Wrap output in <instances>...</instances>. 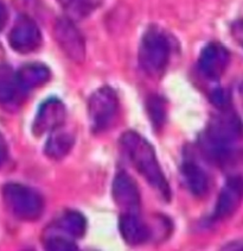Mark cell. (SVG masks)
I'll return each instance as SVG.
<instances>
[{"label":"cell","instance_id":"6da1fadb","mask_svg":"<svg viewBox=\"0 0 243 251\" xmlns=\"http://www.w3.org/2000/svg\"><path fill=\"white\" fill-rule=\"evenodd\" d=\"M243 124L230 107L221 110L211 119L200 137V147L209 160L221 167H228L241 157Z\"/></svg>","mask_w":243,"mask_h":251},{"label":"cell","instance_id":"7a4b0ae2","mask_svg":"<svg viewBox=\"0 0 243 251\" xmlns=\"http://www.w3.org/2000/svg\"><path fill=\"white\" fill-rule=\"evenodd\" d=\"M121 147L130 162L142 175V177L160 194L165 200L171 198L170 183L167 182L160 164L158 162L155 148L135 131H127L121 136Z\"/></svg>","mask_w":243,"mask_h":251},{"label":"cell","instance_id":"3957f363","mask_svg":"<svg viewBox=\"0 0 243 251\" xmlns=\"http://www.w3.org/2000/svg\"><path fill=\"white\" fill-rule=\"evenodd\" d=\"M171 44L164 32L151 27L145 32L139 48V63L145 73L158 77L169 66Z\"/></svg>","mask_w":243,"mask_h":251},{"label":"cell","instance_id":"277c9868","mask_svg":"<svg viewBox=\"0 0 243 251\" xmlns=\"http://www.w3.org/2000/svg\"><path fill=\"white\" fill-rule=\"evenodd\" d=\"M2 195L7 208L18 219L35 222L43 214V198L31 187L22 183H7L2 189Z\"/></svg>","mask_w":243,"mask_h":251},{"label":"cell","instance_id":"5b68a950","mask_svg":"<svg viewBox=\"0 0 243 251\" xmlns=\"http://www.w3.org/2000/svg\"><path fill=\"white\" fill-rule=\"evenodd\" d=\"M119 98L110 87H101L91 94L88 101V117L91 129L102 132L113 125L119 113Z\"/></svg>","mask_w":243,"mask_h":251},{"label":"cell","instance_id":"8992f818","mask_svg":"<svg viewBox=\"0 0 243 251\" xmlns=\"http://www.w3.org/2000/svg\"><path fill=\"white\" fill-rule=\"evenodd\" d=\"M8 42L11 48L19 54H29L35 51L42 44L40 27L30 17H18L8 35Z\"/></svg>","mask_w":243,"mask_h":251},{"label":"cell","instance_id":"52a82bcc","mask_svg":"<svg viewBox=\"0 0 243 251\" xmlns=\"http://www.w3.org/2000/svg\"><path fill=\"white\" fill-rule=\"evenodd\" d=\"M243 201V176L233 175L221 189L212 219L222 222L233 217Z\"/></svg>","mask_w":243,"mask_h":251},{"label":"cell","instance_id":"ba28073f","mask_svg":"<svg viewBox=\"0 0 243 251\" xmlns=\"http://www.w3.org/2000/svg\"><path fill=\"white\" fill-rule=\"evenodd\" d=\"M230 63V52L223 44L209 43L200 52L198 58V68L199 72L208 80L217 81L227 72Z\"/></svg>","mask_w":243,"mask_h":251},{"label":"cell","instance_id":"9c48e42d","mask_svg":"<svg viewBox=\"0 0 243 251\" xmlns=\"http://www.w3.org/2000/svg\"><path fill=\"white\" fill-rule=\"evenodd\" d=\"M55 37L66 56L79 63L85 60V38L71 21L60 19L55 26Z\"/></svg>","mask_w":243,"mask_h":251},{"label":"cell","instance_id":"30bf717a","mask_svg":"<svg viewBox=\"0 0 243 251\" xmlns=\"http://www.w3.org/2000/svg\"><path fill=\"white\" fill-rule=\"evenodd\" d=\"M66 119V106L60 99L50 98L38 108L32 125L33 135L41 137L44 133L60 129Z\"/></svg>","mask_w":243,"mask_h":251},{"label":"cell","instance_id":"8fae6325","mask_svg":"<svg viewBox=\"0 0 243 251\" xmlns=\"http://www.w3.org/2000/svg\"><path fill=\"white\" fill-rule=\"evenodd\" d=\"M111 195L114 201L124 211V213H136L140 208V192L135 181L127 173H119L114 178Z\"/></svg>","mask_w":243,"mask_h":251},{"label":"cell","instance_id":"7c38bea8","mask_svg":"<svg viewBox=\"0 0 243 251\" xmlns=\"http://www.w3.org/2000/svg\"><path fill=\"white\" fill-rule=\"evenodd\" d=\"M51 72L42 63H27L16 73L17 83L21 91H30L45 85L50 80Z\"/></svg>","mask_w":243,"mask_h":251},{"label":"cell","instance_id":"4fadbf2b","mask_svg":"<svg viewBox=\"0 0 243 251\" xmlns=\"http://www.w3.org/2000/svg\"><path fill=\"white\" fill-rule=\"evenodd\" d=\"M120 233L130 245L145 243L150 237V231L136 213H122L119 222Z\"/></svg>","mask_w":243,"mask_h":251},{"label":"cell","instance_id":"5bb4252c","mask_svg":"<svg viewBox=\"0 0 243 251\" xmlns=\"http://www.w3.org/2000/svg\"><path fill=\"white\" fill-rule=\"evenodd\" d=\"M184 181L192 194L204 197L209 191V176L206 172L192 158H185L181 166Z\"/></svg>","mask_w":243,"mask_h":251},{"label":"cell","instance_id":"9a60e30c","mask_svg":"<svg viewBox=\"0 0 243 251\" xmlns=\"http://www.w3.org/2000/svg\"><path fill=\"white\" fill-rule=\"evenodd\" d=\"M56 227L70 238H81L87 230V220L77 211H66L56 222Z\"/></svg>","mask_w":243,"mask_h":251},{"label":"cell","instance_id":"2e32d148","mask_svg":"<svg viewBox=\"0 0 243 251\" xmlns=\"http://www.w3.org/2000/svg\"><path fill=\"white\" fill-rule=\"evenodd\" d=\"M74 146V137L68 132H63L60 129L52 131L51 136L46 141L44 152L52 160H61L66 157Z\"/></svg>","mask_w":243,"mask_h":251},{"label":"cell","instance_id":"e0dca14e","mask_svg":"<svg viewBox=\"0 0 243 251\" xmlns=\"http://www.w3.org/2000/svg\"><path fill=\"white\" fill-rule=\"evenodd\" d=\"M19 91L15 72L10 67L0 65V104L15 100Z\"/></svg>","mask_w":243,"mask_h":251},{"label":"cell","instance_id":"ac0fdd59","mask_svg":"<svg viewBox=\"0 0 243 251\" xmlns=\"http://www.w3.org/2000/svg\"><path fill=\"white\" fill-rule=\"evenodd\" d=\"M45 248L47 250H56V251H72L77 250L76 244L74 243L72 238L63 235H52L49 236L45 241Z\"/></svg>","mask_w":243,"mask_h":251},{"label":"cell","instance_id":"d6986e66","mask_svg":"<svg viewBox=\"0 0 243 251\" xmlns=\"http://www.w3.org/2000/svg\"><path fill=\"white\" fill-rule=\"evenodd\" d=\"M149 114L153 124L160 126L165 119V107L160 98L155 97L149 100Z\"/></svg>","mask_w":243,"mask_h":251},{"label":"cell","instance_id":"ffe728a7","mask_svg":"<svg viewBox=\"0 0 243 251\" xmlns=\"http://www.w3.org/2000/svg\"><path fill=\"white\" fill-rule=\"evenodd\" d=\"M211 102L216 106L219 110H225L230 107V94L225 89H216L211 94Z\"/></svg>","mask_w":243,"mask_h":251},{"label":"cell","instance_id":"44dd1931","mask_svg":"<svg viewBox=\"0 0 243 251\" xmlns=\"http://www.w3.org/2000/svg\"><path fill=\"white\" fill-rule=\"evenodd\" d=\"M61 5L64 7L69 8V10L77 12L81 11V13L83 15V8L87 7V0H57Z\"/></svg>","mask_w":243,"mask_h":251},{"label":"cell","instance_id":"7402d4cb","mask_svg":"<svg viewBox=\"0 0 243 251\" xmlns=\"http://www.w3.org/2000/svg\"><path fill=\"white\" fill-rule=\"evenodd\" d=\"M7 158V144L4 136L0 133V167L5 163Z\"/></svg>","mask_w":243,"mask_h":251},{"label":"cell","instance_id":"603a6c76","mask_svg":"<svg viewBox=\"0 0 243 251\" xmlns=\"http://www.w3.org/2000/svg\"><path fill=\"white\" fill-rule=\"evenodd\" d=\"M6 21H7V11H6V8H5L4 5L0 2V30L4 27Z\"/></svg>","mask_w":243,"mask_h":251},{"label":"cell","instance_id":"cb8c5ba5","mask_svg":"<svg viewBox=\"0 0 243 251\" xmlns=\"http://www.w3.org/2000/svg\"><path fill=\"white\" fill-rule=\"evenodd\" d=\"M227 249H236V250H243V241H237L234 243H229V247Z\"/></svg>","mask_w":243,"mask_h":251},{"label":"cell","instance_id":"d4e9b609","mask_svg":"<svg viewBox=\"0 0 243 251\" xmlns=\"http://www.w3.org/2000/svg\"><path fill=\"white\" fill-rule=\"evenodd\" d=\"M240 92H241V96H242V100H243V82H242L241 87H240Z\"/></svg>","mask_w":243,"mask_h":251}]
</instances>
